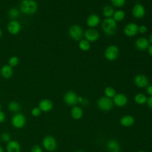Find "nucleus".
Returning a JSON list of instances; mask_svg holds the SVG:
<instances>
[{
	"instance_id": "f257e3e1",
	"label": "nucleus",
	"mask_w": 152,
	"mask_h": 152,
	"mask_svg": "<svg viewBox=\"0 0 152 152\" xmlns=\"http://www.w3.org/2000/svg\"><path fill=\"white\" fill-rule=\"evenodd\" d=\"M20 11L26 15H33L36 12L38 5L35 0H22L20 5Z\"/></svg>"
},
{
	"instance_id": "f03ea898",
	"label": "nucleus",
	"mask_w": 152,
	"mask_h": 152,
	"mask_svg": "<svg viewBox=\"0 0 152 152\" xmlns=\"http://www.w3.org/2000/svg\"><path fill=\"white\" fill-rule=\"evenodd\" d=\"M102 28L106 34L108 36L113 35L116 31V21L112 17L106 18L102 22Z\"/></svg>"
},
{
	"instance_id": "7ed1b4c3",
	"label": "nucleus",
	"mask_w": 152,
	"mask_h": 152,
	"mask_svg": "<svg viewBox=\"0 0 152 152\" xmlns=\"http://www.w3.org/2000/svg\"><path fill=\"white\" fill-rule=\"evenodd\" d=\"M97 106L98 107L103 111H109L113 107V100L106 96L101 97L97 100Z\"/></svg>"
},
{
	"instance_id": "20e7f679",
	"label": "nucleus",
	"mask_w": 152,
	"mask_h": 152,
	"mask_svg": "<svg viewBox=\"0 0 152 152\" xmlns=\"http://www.w3.org/2000/svg\"><path fill=\"white\" fill-rule=\"evenodd\" d=\"M119 48L115 45L109 46L104 51V57L109 61L116 60L119 55Z\"/></svg>"
},
{
	"instance_id": "39448f33",
	"label": "nucleus",
	"mask_w": 152,
	"mask_h": 152,
	"mask_svg": "<svg viewBox=\"0 0 152 152\" xmlns=\"http://www.w3.org/2000/svg\"><path fill=\"white\" fill-rule=\"evenodd\" d=\"M69 37L74 40H80L83 34V30L81 26L77 24L71 26L68 30Z\"/></svg>"
},
{
	"instance_id": "423d86ee",
	"label": "nucleus",
	"mask_w": 152,
	"mask_h": 152,
	"mask_svg": "<svg viewBox=\"0 0 152 152\" xmlns=\"http://www.w3.org/2000/svg\"><path fill=\"white\" fill-rule=\"evenodd\" d=\"M139 26L135 23L127 24L124 29V34L128 37H134L138 33Z\"/></svg>"
},
{
	"instance_id": "0eeeda50",
	"label": "nucleus",
	"mask_w": 152,
	"mask_h": 152,
	"mask_svg": "<svg viewBox=\"0 0 152 152\" xmlns=\"http://www.w3.org/2000/svg\"><path fill=\"white\" fill-rule=\"evenodd\" d=\"M65 103L69 106H74L78 103V96L72 91H67L64 96Z\"/></svg>"
},
{
	"instance_id": "6e6552de",
	"label": "nucleus",
	"mask_w": 152,
	"mask_h": 152,
	"mask_svg": "<svg viewBox=\"0 0 152 152\" xmlns=\"http://www.w3.org/2000/svg\"><path fill=\"white\" fill-rule=\"evenodd\" d=\"M84 35L86 40H87L89 42H94L97 41L100 37V34L99 31L94 28H90L86 30L84 33Z\"/></svg>"
},
{
	"instance_id": "1a4fd4ad",
	"label": "nucleus",
	"mask_w": 152,
	"mask_h": 152,
	"mask_svg": "<svg viewBox=\"0 0 152 152\" xmlns=\"http://www.w3.org/2000/svg\"><path fill=\"white\" fill-rule=\"evenodd\" d=\"M134 81L136 86L139 88H145L148 86L149 80L147 76L144 74H137L134 79Z\"/></svg>"
},
{
	"instance_id": "9d476101",
	"label": "nucleus",
	"mask_w": 152,
	"mask_h": 152,
	"mask_svg": "<svg viewBox=\"0 0 152 152\" xmlns=\"http://www.w3.org/2000/svg\"><path fill=\"white\" fill-rule=\"evenodd\" d=\"M43 145L46 150L51 151L55 150L57 143L54 137L52 136H47L43 139Z\"/></svg>"
},
{
	"instance_id": "9b49d317",
	"label": "nucleus",
	"mask_w": 152,
	"mask_h": 152,
	"mask_svg": "<svg viewBox=\"0 0 152 152\" xmlns=\"http://www.w3.org/2000/svg\"><path fill=\"white\" fill-rule=\"evenodd\" d=\"M132 14L134 18L141 19L143 18L145 14V10L141 4H136L132 8Z\"/></svg>"
},
{
	"instance_id": "f8f14e48",
	"label": "nucleus",
	"mask_w": 152,
	"mask_h": 152,
	"mask_svg": "<svg viewBox=\"0 0 152 152\" xmlns=\"http://www.w3.org/2000/svg\"><path fill=\"white\" fill-rule=\"evenodd\" d=\"M113 102L118 107H124L128 103V98L124 94L118 93L114 96Z\"/></svg>"
},
{
	"instance_id": "ddd939ff",
	"label": "nucleus",
	"mask_w": 152,
	"mask_h": 152,
	"mask_svg": "<svg viewBox=\"0 0 152 152\" xmlns=\"http://www.w3.org/2000/svg\"><path fill=\"white\" fill-rule=\"evenodd\" d=\"M21 24L17 20H12L10 21L7 25L8 31L13 35L17 34L21 30Z\"/></svg>"
},
{
	"instance_id": "4468645a",
	"label": "nucleus",
	"mask_w": 152,
	"mask_h": 152,
	"mask_svg": "<svg viewBox=\"0 0 152 152\" xmlns=\"http://www.w3.org/2000/svg\"><path fill=\"white\" fill-rule=\"evenodd\" d=\"M149 43L150 42L147 39L141 37L136 40L135 42V45L138 50L140 51H144L147 49V48H148L150 45Z\"/></svg>"
},
{
	"instance_id": "2eb2a0df",
	"label": "nucleus",
	"mask_w": 152,
	"mask_h": 152,
	"mask_svg": "<svg viewBox=\"0 0 152 152\" xmlns=\"http://www.w3.org/2000/svg\"><path fill=\"white\" fill-rule=\"evenodd\" d=\"M106 148L108 152H120L121 147L119 143L115 140L110 139L106 143Z\"/></svg>"
},
{
	"instance_id": "dca6fc26",
	"label": "nucleus",
	"mask_w": 152,
	"mask_h": 152,
	"mask_svg": "<svg viewBox=\"0 0 152 152\" xmlns=\"http://www.w3.org/2000/svg\"><path fill=\"white\" fill-rule=\"evenodd\" d=\"M26 122V118L21 113L16 114L12 119V123L15 128L23 127Z\"/></svg>"
},
{
	"instance_id": "f3484780",
	"label": "nucleus",
	"mask_w": 152,
	"mask_h": 152,
	"mask_svg": "<svg viewBox=\"0 0 152 152\" xmlns=\"http://www.w3.org/2000/svg\"><path fill=\"white\" fill-rule=\"evenodd\" d=\"M100 21L99 15L95 14L90 15L87 19V25L90 28H94L97 26Z\"/></svg>"
},
{
	"instance_id": "a211bd4d",
	"label": "nucleus",
	"mask_w": 152,
	"mask_h": 152,
	"mask_svg": "<svg viewBox=\"0 0 152 152\" xmlns=\"http://www.w3.org/2000/svg\"><path fill=\"white\" fill-rule=\"evenodd\" d=\"M0 74L1 76L5 79H8L11 78L13 74L12 67H11L9 65H3L1 68Z\"/></svg>"
},
{
	"instance_id": "6ab92c4d",
	"label": "nucleus",
	"mask_w": 152,
	"mask_h": 152,
	"mask_svg": "<svg viewBox=\"0 0 152 152\" xmlns=\"http://www.w3.org/2000/svg\"><path fill=\"white\" fill-rule=\"evenodd\" d=\"M134 122L135 120L134 117L129 115H126L122 116L120 119L121 125L125 127H129L132 126L134 124Z\"/></svg>"
},
{
	"instance_id": "aec40b11",
	"label": "nucleus",
	"mask_w": 152,
	"mask_h": 152,
	"mask_svg": "<svg viewBox=\"0 0 152 152\" xmlns=\"http://www.w3.org/2000/svg\"><path fill=\"white\" fill-rule=\"evenodd\" d=\"M53 107V103L49 99H43L39 103V109L43 112L50 111Z\"/></svg>"
},
{
	"instance_id": "412c9836",
	"label": "nucleus",
	"mask_w": 152,
	"mask_h": 152,
	"mask_svg": "<svg viewBox=\"0 0 152 152\" xmlns=\"http://www.w3.org/2000/svg\"><path fill=\"white\" fill-rule=\"evenodd\" d=\"M71 115L73 119L75 120L80 119L83 116V109L80 106H75L71 110Z\"/></svg>"
},
{
	"instance_id": "4be33fe9",
	"label": "nucleus",
	"mask_w": 152,
	"mask_h": 152,
	"mask_svg": "<svg viewBox=\"0 0 152 152\" xmlns=\"http://www.w3.org/2000/svg\"><path fill=\"white\" fill-rule=\"evenodd\" d=\"M7 151L8 152H20V145L19 143L16 141H9L7 144Z\"/></svg>"
},
{
	"instance_id": "5701e85b",
	"label": "nucleus",
	"mask_w": 152,
	"mask_h": 152,
	"mask_svg": "<svg viewBox=\"0 0 152 152\" xmlns=\"http://www.w3.org/2000/svg\"><path fill=\"white\" fill-rule=\"evenodd\" d=\"M134 101L138 104H144L147 103V96L141 93H138L134 96Z\"/></svg>"
},
{
	"instance_id": "b1692460",
	"label": "nucleus",
	"mask_w": 152,
	"mask_h": 152,
	"mask_svg": "<svg viewBox=\"0 0 152 152\" xmlns=\"http://www.w3.org/2000/svg\"><path fill=\"white\" fill-rule=\"evenodd\" d=\"M103 14L106 18H110L113 16L114 13V10L110 5H105L103 8Z\"/></svg>"
},
{
	"instance_id": "393cba45",
	"label": "nucleus",
	"mask_w": 152,
	"mask_h": 152,
	"mask_svg": "<svg viewBox=\"0 0 152 152\" xmlns=\"http://www.w3.org/2000/svg\"><path fill=\"white\" fill-rule=\"evenodd\" d=\"M113 17V18L115 20V21H121L124 19L125 17V13L123 10H118L114 12Z\"/></svg>"
},
{
	"instance_id": "a878e982",
	"label": "nucleus",
	"mask_w": 152,
	"mask_h": 152,
	"mask_svg": "<svg viewBox=\"0 0 152 152\" xmlns=\"http://www.w3.org/2000/svg\"><path fill=\"white\" fill-rule=\"evenodd\" d=\"M79 48L83 51H87L90 49V44L88 41L86 39H81L78 43Z\"/></svg>"
},
{
	"instance_id": "bb28decb",
	"label": "nucleus",
	"mask_w": 152,
	"mask_h": 152,
	"mask_svg": "<svg viewBox=\"0 0 152 152\" xmlns=\"http://www.w3.org/2000/svg\"><path fill=\"white\" fill-rule=\"evenodd\" d=\"M104 93L106 97L110 99L113 98L116 94V90L112 87H110V86L106 87L104 90Z\"/></svg>"
},
{
	"instance_id": "cd10ccee",
	"label": "nucleus",
	"mask_w": 152,
	"mask_h": 152,
	"mask_svg": "<svg viewBox=\"0 0 152 152\" xmlns=\"http://www.w3.org/2000/svg\"><path fill=\"white\" fill-rule=\"evenodd\" d=\"M8 16L12 19H15L16 18H17L19 15H20V11L15 8H11L8 12Z\"/></svg>"
},
{
	"instance_id": "c85d7f7f",
	"label": "nucleus",
	"mask_w": 152,
	"mask_h": 152,
	"mask_svg": "<svg viewBox=\"0 0 152 152\" xmlns=\"http://www.w3.org/2000/svg\"><path fill=\"white\" fill-rule=\"evenodd\" d=\"M112 5L116 8H121L125 4V0H110Z\"/></svg>"
},
{
	"instance_id": "c756f323",
	"label": "nucleus",
	"mask_w": 152,
	"mask_h": 152,
	"mask_svg": "<svg viewBox=\"0 0 152 152\" xmlns=\"http://www.w3.org/2000/svg\"><path fill=\"white\" fill-rule=\"evenodd\" d=\"M18 63H19V59L16 56H11L8 60V65H10L11 67L16 66L17 65H18Z\"/></svg>"
},
{
	"instance_id": "7c9ffc66",
	"label": "nucleus",
	"mask_w": 152,
	"mask_h": 152,
	"mask_svg": "<svg viewBox=\"0 0 152 152\" xmlns=\"http://www.w3.org/2000/svg\"><path fill=\"white\" fill-rule=\"evenodd\" d=\"M8 108L12 112H17L20 110V105L16 102H12L8 104Z\"/></svg>"
},
{
	"instance_id": "2f4dec72",
	"label": "nucleus",
	"mask_w": 152,
	"mask_h": 152,
	"mask_svg": "<svg viewBox=\"0 0 152 152\" xmlns=\"http://www.w3.org/2000/svg\"><path fill=\"white\" fill-rule=\"evenodd\" d=\"M1 139L5 142H9L10 140V136L8 134L5 132L1 135Z\"/></svg>"
},
{
	"instance_id": "473e14b6",
	"label": "nucleus",
	"mask_w": 152,
	"mask_h": 152,
	"mask_svg": "<svg viewBox=\"0 0 152 152\" xmlns=\"http://www.w3.org/2000/svg\"><path fill=\"white\" fill-rule=\"evenodd\" d=\"M147 31V28L144 25H141L138 27V32L141 34H144Z\"/></svg>"
},
{
	"instance_id": "72a5a7b5",
	"label": "nucleus",
	"mask_w": 152,
	"mask_h": 152,
	"mask_svg": "<svg viewBox=\"0 0 152 152\" xmlns=\"http://www.w3.org/2000/svg\"><path fill=\"white\" fill-rule=\"evenodd\" d=\"M31 113L33 116H37L40 114V109L38 107H34L31 110Z\"/></svg>"
},
{
	"instance_id": "f704fd0d",
	"label": "nucleus",
	"mask_w": 152,
	"mask_h": 152,
	"mask_svg": "<svg viewBox=\"0 0 152 152\" xmlns=\"http://www.w3.org/2000/svg\"><path fill=\"white\" fill-rule=\"evenodd\" d=\"M31 152H42V151L39 146L35 145L31 148Z\"/></svg>"
},
{
	"instance_id": "c9c22d12",
	"label": "nucleus",
	"mask_w": 152,
	"mask_h": 152,
	"mask_svg": "<svg viewBox=\"0 0 152 152\" xmlns=\"http://www.w3.org/2000/svg\"><path fill=\"white\" fill-rule=\"evenodd\" d=\"M146 91L148 94H149L150 96H152V85L148 86L146 88Z\"/></svg>"
},
{
	"instance_id": "e433bc0d",
	"label": "nucleus",
	"mask_w": 152,
	"mask_h": 152,
	"mask_svg": "<svg viewBox=\"0 0 152 152\" xmlns=\"http://www.w3.org/2000/svg\"><path fill=\"white\" fill-rule=\"evenodd\" d=\"M147 104L148 107H150V109H152V96H150L148 99H147Z\"/></svg>"
},
{
	"instance_id": "4c0bfd02",
	"label": "nucleus",
	"mask_w": 152,
	"mask_h": 152,
	"mask_svg": "<svg viewBox=\"0 0 152 152\" xmlns=\"http://www.w3.org/2000/svg\"><path fill=\"white\" fill-rule=\"evenodd\" d=\"M5 117L4 113L0 110V122H2L5 120Z\"/></svg>"
},
{
	"instance_id": "58836bf2",
	"label": "nucleus",
	"mask_w": 152,
	"mask_h": 152,
	"mask_svg": "<svg viewBox=\"0 0 152 152\" xmlns=\"http://www.w3.org/2000/svg\"><path fill=\"white\" fill-rule=\"evenodd\" d=\"M83 105H84V106H86V105H88V100H87V99H83V101H82V102L81 103Z\"/></svg>"
},
{
	"instance_id": "ea45409f",
	"label": "nucleus",
	"mask_w": 152,
	"mask_h": 152,
	"mask_svg": "<svg viewBox=\"0 0 152 152\" xmlns=\"http://www.w3.org/2000/svg\"><path fill=\"white\" fill-rule=\"evenodd\" d=\"M147 50H148V53H149V55L152 56V45H149L148 48H147Z\"/></svg>"
},
{
	"instance_id": "a19ab883",
	"label": "nucleus",
	"mask_w": 152,
	"mask_h": 152,
	"mask_svg": "<svg viewBox=\"0 0 152 152\" xmlns=\"http://www.w3.org/2000/svg\"><path fill=\"white\" fill-rule=\"evenodd\" d=\"M83 99H84V98L82 97H81V96H78V102L81 103L82 102Z\"/></svg>"
},
{
	"instance_id": "79ce46f5",
	"label": "nucleus",
	"mask_w": 152,
	"mask_h": 152,
	"mask_svg": "<svg viewBox=\"0 0 152 152\" xmlns=\"http://www.w3.org/2000/svg\"><path fill=\"white\" fill-rule=\"evenodd\" d=\"M149 42H150V43H152V33L150 34V38H149Z\"/></svg>"
},
{
	"instance_id": "37998d69",
	"label": "nucleus",
	"mask_w": 152,
	"mask_h": 152,
	"mask_svg": "<svg viewBox=\"0 0 152 152\" xmlns=\"http://www.w3.org/2000/svg\"><path fill=\"white\" fill-rule=\"evenodd\" d=\"M2 30L0 29V39L2 37Z\"/></svg>"
},
{
	"instance_id": "c03bdc74",
	"label": "nucleus",
	"mask_w": 152,
	"mask_h": 152,
	"mask_svg": "<svg viewBox=\"0 0 152 152\" xmlns=\"http://www.w3.org/2000/svg\"><path fill=\"white\" fill-rule=\"evenodd\" d=\"M0 152H3V149L1 146H0Z\"/></svg>"
},
{
	"instance_id": "a18cd8bd",
	"label": "nucleus",
	"mask_w": 152,
	"mask_h": 152,
	"mask_svg": "<svg viewBox=\"0 0 152 152\" xmlns=\"http://www.w3.org/2000/svg\"><path fill=\"white\" fill-rule=\"evenodd\" d=\"M76 152H84L83 151H81V150H78V151H77Z\"/></svg>"
},
{
	"instance_id": "49530a36",
	"label": "nucleus",
	"mask_w": 152,
	"mask_h": 152,
	"mask_svg": "<svg viewBox=\"0 0 152 152\" xmlns=\"http://www.w3.org/2000/svg\"><path fill=\"white\" fill-rule=\"evenodd\" d=\"M138 152H145L144 151H138Z\"/></svg>"
},
{
	"instance_id": "de8ad7c7",
	"label": "nucleus",
	"mask_w": 152,
	"mask_h": 152,
	"mask_svg": "<svg viewBox=\"0 0 152 152\" xmlns=\"http://www.w3.org/2000/svg\"><path fill=\"white\" fill-rule=\"evenodd\" d=\"M1 104H0V110H1Z\"/></svg>"
}]
</instances>
